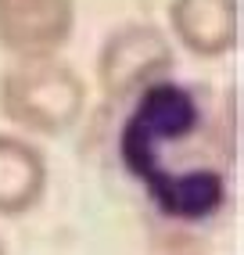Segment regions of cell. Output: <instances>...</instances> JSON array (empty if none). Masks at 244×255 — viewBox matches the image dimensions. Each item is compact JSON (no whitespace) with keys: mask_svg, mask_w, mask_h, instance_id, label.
<instances>
[{"mask_svg":"<svg viewBox=\"0 0 244 255\" xmlns=\"http://www.w3.org/2000/svg\"><path fill=\"white\" fill-rule=\"evenodd\" d=\"M0 255H7V248H4V241H0Z\"/></svg>","mask_w":244,"mask_h":255,"instance_id":"7","label":"cell"},{"mask_svg":"<svg viewBox=\"0 0 244 255\" xmlns=\"http://www.w3.org/2000/svg\"><path fill=\"white\" fill-rule=\"evenodd\" d=\"M47 155L18 133H0V216L18 219L47 194Z\"/></svg>","mask_w":244,"mask_h":255,"instance_id":"5","label":"cell"},{"mask_svg":"<svg viewBox=\"0 0 244 255\" xmlns=\"http://www.w3.org/2000/svg\"><path fill=\"white\" fill-rule=\"evenodd\" d=\"M86 112V79L58 54L11 58L0 72V115L29 137H65Z\"/></svg>","mask_w":244,"mask_h":255,"instance_id":"1","label":"cell"},{"mask_svg":"<svg viewBox=\"0 0 244 255\" xmlns=\"http://www.w3.org/2000/svg\"><path fill=\"white\" fill-rule=\"evenodd\" d=\"M172 69H176V47L169 32L154 22H126L104 36L94 76L101 97L122 105L144 94L151 83L169 79Z\"/></svg>","mask_w":244,"mask_h":255,"instance_id":"2","label":"cell"},{"mask_svg":"<svg viewBox=\"0 0 244 255\" xmlns=\"http://www.w3.org/2000/svg\"><path fill=\"white\" fill-rule=\"evenodd\" d=\"M169 36L201 61L234 54L241 43V0H169Z\"/></svg>","mask_w":244,"mask_h":255,"instance_id":"4","label":"cell"},{"mask_svg":"<svg viewBox=\"0 0 244 255\" xmlns=\"http://www.w3.org/2000/svg\"><path fill=\"white\" fill-rule=\"evenodd\" d=\"M76 29V0H0V50L7 58L58 54Z\"/></svg>","mask_w":244,"mask_h":255,"instance_id":"3","label":"cell"},{"mask_svg":"<svg viewBox=\"0 0 244 255\" xmlns=\"http://www.w3.org/2000/svg\"><path fill=\"white\" fill-rule=\"evenodd\" d=\"M162 255H205V252H162Z\"/></svg>","mask_w":244,"mask_h":255,"instance_id":"6","label":"cell"}]
</instances>
